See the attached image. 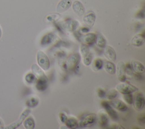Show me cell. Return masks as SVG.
<instances>
[{
    "mask_svg": "<svg viewBox=\"0 0 145 129\" xmlns=\"http://www.w3.org/2000/svg\"><path fill=\"white\" fill-rule=\"evenodd\" d=\"M72 9L75 13L78 16H82L85 13V9L83 4L78 0L75 1L72 3Z\"/></svg>",
    "mask_w": 145,
    "mask_h": 129,
    "instance_id": "cell-13",
    "label": "cell"
},
{
    "mask_svg": "<svg viewBox=\"0 0 145 129\" xmlns=\"http://www.w3.org/2000/svg\"><path fill=\"white\" fill-rule=\"evenodd\" d=\"M131 65L133 70L135 72L140 74L143 73L144 72V65L140 62L137 60H133L131 62Z\"/></svg>",
    "mask_w": 145,
    "mask_h": 129,
    "instance_id": "cell-16",
    "label": "cell"
},
{
    "mask_svg": "<svg viewBox=\"0 0 145 129\" xmlns=\"http://www.w3.org/2000/svg\"><path fill=\"white\" fill-rule=\"evenodd\" d=\"M108 128H116V129H118V128H121V129H125V128L122 126L121 125L119 124H113L110 126V127H108Z\"/></svg>",
    "mask_w": 145,
    "mask_h": 129,
    "instance_id": "cell-37",
    "label": "cell"
},
{
    "mask_svg": "<svg viewBox=\"0 0 145 129\" xmlns=\"http://www.w3.org/2000/svg\"><path fill=\"white\" fill-rule=\"evenodd\" d=\"M137 120L139 124L144 125L145 123V115L144 113H142L138 116Z\"/></svg>",
    "mask_w": 145,
    "mask_h": 129,
    "instance_id": "cell-32",
    "label": "cell"
},
{
    "mask_svg": "<svg viewBox=\"0 0 145 129\" xmlns=\"http://www.w3.org/2000/svg\"><path fill=\"white\" fill-rule=\"evenodd\" d=\"M96 35L93 33H89L84 35L82 38V41L86 45H92L95 43Z\"/></svg>",
    "mask_w": 145,
    "mask_h": 129,
    "instance_id": "cell-15",
    "label": "cell"
},
{
    "mask_svg": "<svg viewBox=\"0 0 145 129\" xmlns=\"http://www.w3.org/2000/svg\"><path fill=\"white\" fill-rule=\"evenodd\" d=\"M25 80L28 84H32L36 80V77L33 73H28L25 76Z\"/></svg>",
    "mask_w": 145,
    "mask_h": 129,
    "instance_id": "cell-29",
    "label": "cell"
},
{
    "mask_svg": "<svg viewBox=\"0 0 145 129\" xmlns=\"http://www.w3.org/2000/svg\"><path fill=\"white\" fill-rule=\"evenodd\" d=\"M81 60V55L79 53H74L71 54L66 60V67L69 70L75 69Z\"/></svg>",
    "mask_w": 145,
    "mask_h": 129,
    "instance_id": "cell-3",
    "label": "cell"
},
{
    "mask_svg": "<svg viewBox=\"0 0 145 129\" xmlns=\"http://www.w3.org/2000/svg\"><path fill=\"white\" fill-rule=\"evenodd\" d=\"M116 72H117V75L118 79L121 82H124L126 80V70L125 63L120 61L117 66H116Z\"/></svg>",
    "mask_w": 145,
    "mask_h": 129,
    "instance_id": "cell-7",
    "label": "cell"
},
{
    "mask_svg": "<svg viewBox=\"0 0 145 129\" xmlns=\"http://www.w3.org/2000/svg\"><path fill=\"white\" fill-rule=\"evenodd\" d=\"M118 95V91L115 89H111L108 93H106V97L108 99H113L115 98Z\"/></svg>",
    "mask_w": 145,
    "mask_h": 129,
    "instance_id": "cell-27",
    "label": "cell"
},
{
    "mask_svg": "<svg viewBox=\"0 0 145 129\" xmlns=\"http://www.w3.org/2000/svg\"><path fill=\"white\" fill-rule=\"evenodd\" d=\"M30 112H31V110L29 109H25L23 111V112L21 114L19 119L16 122H15L14 123H12L11 124H10L8 127H7L6 128H16L18 127H19L22 123V122L24 121V120L26 118V117L28 115V114H29Z\"/></svg>",
    "mask_w": 145,
    "mask_h": 129,
    "instance_id": "cell-9",
    "label": "cell"
},
{
    "mask_svg": "<svg viewBox=\"0 0 145 129\" xmlns=\"http://www.w3.org/2000/svg\"><path fill=\"white\" fill-rule=\"evenodd\" d=\"M39 100L37 98L32 97L27 100L25 104L27 107L29 108H33L36 107L39 104Z\"/></svg>",
    "mask_w": 145,
    "mask_h": 129,
    "instance_id": "cell-24",
    "label": "cell"
},
{
    "mask_svg": "<svg viewBox=\"0 0 145 129\" xmlns=\"http://www.w3.org/2000/svg\"><path fill=\"white\" fill-rule=\"evenodd\" d=\"M53 37L54 36L52 34H49L45 35L41 39V45H45L49 44L53 41Z\"/></svg>",
    "mask_w": 145,
    "mask_h": 129,
    "instance_id": "cell-25",
    "label": "cell"
},
{
    "mask_svg": "<svg viewBox=\"0 0 145 129\" xmlns=\"http://www.w3.org/2000/svg\"><path fill=\"white\" fill-rule=\"evenodd\" d=\"M101 105L104 108L109 116L114 120H117L118 119V114L116 111L113 109V107L110 105V103L106 101H103L101 102Z\"/></svg>",
    "mask_w": 145,
    "mask_h": 129,
    "instance_id": "cell-6",
    "label": "cell"
},
{
    "mask_svg": "<svg viewBox=\"0 0 145 129\" xmlns=\"http://www.w3.org/2000/svg\"><path fill=\"white\" fill-rule=\"evenodd\" d=\"M65 124L68 128L71 129H75L78 127V120L74 117L67 118L65 122Z\"/></svg>",
    "mask_w": 145,
    "mask_h": 129,
    "instance_id": "cell-19",
    "label": "cell"
},
{
    "mask_svg": "<svg viewBox=\"0 0 145 129\" xmlns=\"http://www.w3.org/2000/svg\"><path fill=\"white\" fill-rule=\"evenodd\" d=\"M104 48V54L106 58L110 61H115L116 60V53L114 49L109 45H106Z\"/></svg>",
    "mask_w": 145,
    "mask_h": 129,
    "instance_id": "cell-12",
    "label": "cell"
},
{
    "mask_svg": "<svg viewBox=\"0 0 145 129\" xmlns=\"http://www.w3.org/2000/svg\"><path fill=\"white\" fill-rule=\"evenodd\" d=\"M103 66L107 73L110 74H114L116 73V65L110 61H105L103 62Z\"/></svg>",
    "mask_w": 145,
    "mask_h": 129,
    "instance_id": "cell-17",
    "label": "cell"
},
{
    "mask_svg": "<svg viewBox=\"0 0 145 129\" xmlns=\"http://www.w3.org/2000/svg\"><path fill=\"white\" fill-rule=\"evenodd\" d=\"M37 61L39 66L43 70H46L50 67V61L47 55L42 51H38L37 53Z\"/></svg>",
    "mask_w": 145,
    "mask_h": 129,
    "instance_id": "cell-2",
    "label": "cell"
},
{
    "mask_svg": "<svg viewBox=\"0 0 145 129\" xmlns=\"http://www.w3.org/2000/svg\"><path fill=\"white\" fill-rule=\"evenodd\" d=\"M125 65V70H126V73H127L128 74H133V69L131 65V64L127 63Z\"/></svg>",
    "mask_w": 145,
    "mask_h": 129,
    "instance_id": "cell-35",
    "label": "cell"
},
{
    "mask_svg": "<svg viewBox=\"0 0 145 129\" xmlns=\"http://www.w3.org/2000/svg\"><path fill=\"white\" fill-rule=\"evenodd\" d=\"M31 70L32 71V73L35 76L36 78H39L40 77H42L45 74L41 68L36 64H33L31 66Z\"/></svg>",
    "mask_w": 145,
    "mask_h": 129,
    "instance_id": "cell-20",
    "label": "cell"
},
{
    "mask_svg": "<svg viewBox=\"0 0 145 129\" xmlns=\"http://www.w3.org/2000/svg\"><path fill=\"white\" fill-rule=\"evenodd\" d=\"M59 117L60 120H61L62 123H65V122L66 121V120L67 118V116H66L63 113H60L59 114Z\"/></svg>",
    "mask_w": 145,
    "mask_h": 129,
    "instance_id": "cell-36",
    "label": "cell"
},
{
    "mask_svg": "<svg viewBox=\"0 0 145 129\" xmlns=\"http://www.w3.org/2000/svg\"><path fill=\"white\" fill-rule=\"evenodd\" d=\"M80 53L82 55V56L83 57L87 55L89 52V49L88 45H86L85 44H82L80 46Z\"/></svg>",
    "mask_w": 145,
    "mask_h": 129,
    "instance_id": "cell-28",
    "label": "cell"
},
{
    "mask_svg": "<svg viewBox=\"0 0 145 129\" xmlns=\"http://www.w3.org/2000/svg\"><path fill=\"white\" fill-rule=\"evenodd\" d=\"M24 127L26 129H33L35 128V120L32 116H29L25 119L23 121Z\"/></svg>",
    "mask_w": 145,
    "mask_h": 129,
    "instance_id": "cell-22",
    "label": "cell"
},
{
    "mask_svg": "<svg viewBox=\"0 0 145 129\" xmlns=\"http://www.w3.org/2000/svg\"><path fill=\"white\" fill-rule=\"evenodd\" d=\"M109 118L106 114L100 112L99 113V125L104 128H105L108 126Z\"/></svg>",
    "mask_w": 145,
    "mask_h": 129,
    "instance_id": "cell-18",
    "label": "cell"
},
{
    "mask_svg": "<svg viewBox=\"0 0 145 129\" xmlns=\"http://www.w3.org/2000/svg\"><path fill=\"white\" fill-rule=\"evenodd\" d=\"M133 103L134 108L137 110H141L143 109L145 105V99L143 94L142 93H137L133 99Z\"/></svg>",
    "mask_w": 145,
    "mask_h": 129,
    "instance_id": "cell-5",
    "label": "cell"
},
{
    "mask_svg": "<svg viewBox=\"0 0 145 129\" xmlns=\"http://www.w3.org/2000/svg\"><path fill=\"white\" fill-rule=\"evenodd\" d=\"M92 58H93V55L91 52H89L87 55H86V56L83 57V64L86 66L89 65L92 62Z\"/></svg>",
    "mask_w": 145,
    "mask_h": 129,
    "instance_id": "cell-26",
    "label": "cell"
},
{
    "mask_svg": "<svg viewBox=\"0 0 145 129\" xmlns=\"http://www.w3.org/2000/svg\"><path fill=\"white\" fill-rule=\"evenodd\" d=\"M1 36H2V30H1V28L0 27V38H1Z\"/></svg>",
    "mask_w": 145,
    "mask_h": 129,
    "instance_id": "cell-38",
    "label": "cell"
},
{
    "mask_svg": "<svg viewBox=\"0 0 145 129\" xmlns=\"http://www.w3.org/2000/svg\"><path fill=\"white\" fill-rule=\"evenodd\" d=\"M59 16H60V15L57 13L52 14H50V15H48L46 16V19L49 21H52V20H54L55 18H59Z\"/></svg>",
    "mask_w": 145,
    "mask_h": 129,
    "instance_id": "cell-34",
    "label": "cell"
},
{
    "mask_svg": "<svg viewBox=\"0 0 145 129\" xmlns=\"http://www.w3.org/2000/svg\"><path fill=\"white\" fill-rule=\"evenodd\" d=\"M94 66H95V69L97 70H99V69H101L103 66V60L100 58H97V59H95V60L94 61Z\"/></svg>",
    "mask_w": 145,
    "mask_h": 129,
    "instance_id": "cell-30",
    "label": "cell"
},
{
    "mask_svg": "<svg viewBox=\"0 0 145 129\" xmlns=\"http://www.w3.org/2000/svg\"><path fill=\"white\" fill-rule=\"evenodd\" d=\"M116 89L117 91H119L122 94L132 93L138 90V88L134 85L128 82H126L125 81L118 84L116 86Z\"/></svg>",
    "mask_w": 145,
    "mask_h": 129,
    "instance_id": "cell-1",
    "label": "cell"
},
{
    "mask_svg": "<svg viewBox=\"0 0 145 129\" xmlns=\"http://www.w3.org/2000/svg\"><path fill=\"white\" fill-rule=\"evenodd\" d=\"M95 43L96 45L98 46L99 48H104L106 46V41L105 38L101 34H99L96 36Z\"/></svg>",
    "mask_w": 145,
    "mask_h": 129,
    "instance_id": "cell-23",
    "label": "cell"
},
{
    "mask_svg": "<svg viewBox=\"0 0 145 129\" xmlns=\"http://www.w3.org/2000/svg\"><path fill=\"white\" fill-rule=\"evenodd\" d=\"M109 103L112 107L116 108L120 111H125L127 110V105L120 99L114 98L113 99H111V101Z\"/></svg>",
    "mask_w": 145,
    "mask_h": 129,
    "instance_id": "cell-10",
    "label": "cell"
},
{
    "mask_svg": "<svg viewBox=\"0 0 145 129\" xmlns=\"http://www.w3.org/2000/svg\"><path fill=\"white\" fill-rule=\"evenodd\" d=\"M71 4V0H61L57 6V11L59 13L63 12L69 9Z\"/></svg>",
    "mask_w": 145,
    "mask_h": 129,
    "instance_id": "cell-14",
    "label": "cell"
},
{
    "mask_svg": "<svg viewBox=\"0 0 145 129\" xmlns=\"http://www.w3.org/2000/svg\"><path fill=\"white\" fill-rule=\"evenodd\" d=\"M48 82L49 80L46 75L37 78L36 80V88L39 91H43L47 88Z\"/></svg>",
    "mask_w": 145,
    "mask_h": 129,
    "instance_id": "cell-8",
    "label": "cell"
},
{
    "mask_svg": "<svg viewBox=\"0 0 145 129\" xmlns=\"http://www.w3.org/2000/svg\"><path fill=\"white\" fill-rule=\"evenodd\" d=\"M97 94L98 97L101 98H103L106 96V91L101 88L97 89Z\"/></svg>",
    "mask_w": 145,
    "mask_h": 129,
    "instance_id": "cell-33",
    "label": "cell"
},
{
    "mask_svg": "<svg viewBox=\"0 0 145 129\" xmlns=\"http://www.w3.org/2000/svg\"><path fill=\"white\" fill-rule=\"evenodd\" d=\"M97 116L95 113H90L86 115L78 123V126L80 127H86L92 126L95 123Z\"/></svg>",
    "mask_w": 145,
    "mask_h": 129,
    "instance_id": "cell-4",
    "label": "cell"
},
{
    "mask_svg": "<svg viewBox=\"0 0 145 129\" xmlns=\"http://www.w3.org/2000/svg\"><path fill=\"white\" fill-rule=\"evenodd\" d=\"M123 97L125 99V101L129 105H131L133 103V97L131 93H128V94H123Z\"/></svg>",
    "mask_w": 145,
    "mask_h": 129,
    "instance_id": "cell-31",
    "label": "cell"
},
{
    "mask_svg": "<svg viewBox=\"0 0 145 129\" xmlns=\"http://www.w3.org/2000/svg\"><path fill=\"white\" fill-rule=\"evenodd\" d=\"M144 42V36H142L141 35H137L135 36L131 40V44L137 46V47H139L141 46L143 44Z\"/></svg>",
    "mask_w": 145,
    "mask_h": 129,
    "instance_id": "cell-21",
    "label": "cell"
},
{
    "mask_svg": "<svg viewBox=\"0 0 145 129\" xmlns=\"http://www.w3.org/2000/svg\"><path fill=\"white\" fill-rule=\"evenodd\" d=\"M96 19V15L92 11H88L83 17V22L88 27H92Z\"/></svg>",
    "mask_w": 145,
    "mask_h": 129,
    "instance_id": "cell-11",
    "label": "cell"
}]
</instances>
